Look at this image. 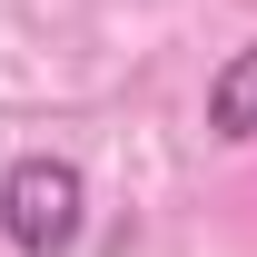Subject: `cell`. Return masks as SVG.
Instances as JSON below:
<instances>
[{
  "label": "cell",
  "instance_id": "6da1fadb",
  "mask_svg": "<svg viewBox=\"0 0 257 257\" xmlns=\"http://www.w3.org/2000/svg\"><path fill=\"white\" fill-rule=\"evenodd\" d=\"M79 227H89V178L69 159H10V178H0V237L20 257H69L79 247Z\"/></svg>",
  "mask_w": 257,
  "mask_h": 257
},
{
  "label": "cell",
  "instance_id": "7a4b0ae2",
  "mask_svg": "<svg viewBox=\"0 0 257 257\" xmlns=\"http://www.w3.org/2000/svg\"><path fill=\"white\" fill-rule=\"evenodd\" d=\"M208 139H227V149L257 139V40H237V50L208 69Z\"/></svg>",
  "mask_w": 257,
  "mask_h": 257
}]
</instances>
